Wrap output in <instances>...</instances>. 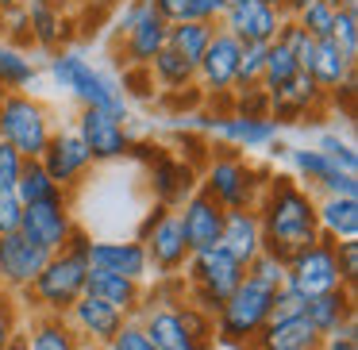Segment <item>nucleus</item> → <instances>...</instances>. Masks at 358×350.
<instances>
[{
    "label": "nucleus",
    "mask_w": 358,
    "mask_h": 350,
    "mask_svg": "<svg viewBox=\"0 0 358 350\" xmlns=\"http://www.w3.org/2000/svg\"><path fill=\"white\" fill-rule=\"evenodd\" d=\"M258 227H262V254L289 262L293 254L308 250L320 242V224H316V196L293 177H270L255 204Z\"/></svg>",
    "instance_id": "nucleus-1"
},
{
    "label": "nucleus",
    "mask_w": 358,
    "mask_h": 350,
    "mask_svg": "<svg viewBox=\"0 0 358 350\" xmlns=\"http://www.w3.org/2000/svg\"><path fill=\"white\" fill-rule=\"evenodd\" d=\"M89 235L73 231L70 242H66V250H58V254L47 258V265L39 270V277L31 281V285L24 289V296L31 300V312L35 316H62L73 308V304L85 296V277H89Z\"/></svg>",
    "instance_id": "nucleus-2"
},
{
    "label": "nucleus",
    "mask_w": 358,
    "mask_h": 350,
    "mask_svg": "<svg viewBox=\"0 0 358 350\" xmlns=\"http://www.w3.org/2000/svg\"><path fill=\"white\" fill-rule=\"evenodd\" d=\"M135 323L155 350H216L212 316L193 304H143Z\"/></svg>",
    "instance_id": "nucleus-3"
},
{
    "label": "nucleus",
    "mask_w": 358,
    "mask_h": 350,
    "mask_svg": "<svg viewBox=\"0 0 358 350\" xmlns=\"http://www.w3.org/2000/svg\"><path fill=\"white\" fill-rule=\"evenodd\" d=\"M273 289L258 285L243 273L239 289L220 304V312L212 316V339L227 350H247L255 342V335L270 323L273 316Z\"/></svg>",
    "instance_id": "nucleus-4"
},
{
    "label": "nucleus",
    "mask_w": 358,
    "mask_h": 350,
    "mask_svg": "<svg viewBox=\"0 0 358 350\" xmlns=\"http://www.w3.org/2000/svg\"><path fill=\"white\" fill-rule=\"evenodd\" d=\"M181 273H185V281H181V300L201 308V312H208V316H216L220 304L239 289V281L247 270H243L227 250L212 247V250L189 254V262Z\"/></svg>",
    "instance_id": "nucleus-5"
},
{
    "label": "nucleus",
    "mask_w": 358,
    "mask_h": 350,
    "mask_svg": "<svg viewBox=\"0 0 358 350\" xmlns=\"http://www.w3.org/2000/svg\"><path fill=\"white\" fill-rule=\"evenodd\" d=\"M50 135H55L50 116L31 93H0V143L4 147H12L27 162H39Z\"/></svg>",
    "instance_id": "nucleus-6"
},
{
    "label": "nucleus",
    "mask_w": 358,
    "mask_h": 350,
    "mask_svg": "<svg viewBox=\"0 0 358 350\" xmlns=\"http://www.w3.org/2000/svg\"><path fill=\"white\" fill-rule=\"evenodd\" d=\"M266 181H270V177L258 173V170H250L235 150H224V154H216L208 162V170L201 173V181H196V189L208 193L224 212H243V208L255 212V204H258V196H262Z\"/></svg>",
    "instance_id": "nucleus-7"
},
{
    "label": "nucleus",
    "mask_w": 358,
    "mask_h": 350,
    "mask_svg": "<svg viewBox=\"0 0 358 350\" xmlns=\"http://www.w3.org/2000/svg\"><path fill=\"white\" fill-rule=\"evenodd\" d=\"M50 73H55L58 85L78 96L81 108H104V112H112V116L127 119V104H124V96H120V85L108 73L96 70V66H89L81 54H73V50H55Z\"/></svg>",
    "instance_id": "nucleus-8"
},
{
    "label": "nucleus",
    "mask_w": 358,
    "mask_h": 350,
    "mask_svg": "<svg viewBox=\"0 0 358 350\" xmlns=\"http://www.w3.org/2000/svg\"><path fill=\"white\" fill-rule=\"evenodd\" d=\"M139 242H143V250H147V262L158 277H178V273L185 270L189 242H185V231H181L178 208H162V204H158L147 216V224H143Z\"/></svg>",
    "instance_id": "nucleus-9"
},
{
    "label": "nucleus",
    "mask_w": 358,
    "mask_h": 350,
    "mask_svg": "<svg viewBox=\"0 0 358 350\" xmlns=\"http://www.w3.org/2000/svg\"><path fill=\"white\" fill-rule=\"evenodd\" d=\"M285 285L296 289V293L308 300V296H324L343 289L339 277V262H335V242L320 235V242H312L308 250L293 254L285 262Z\"/></svg>",
    "instance_id": "nucleus-10"
},
{
    "label": "nucleus",
    "mask_w": 358,
    "mask_h": 350,
    "mask_svg": "<svg viewBox=\"0 0 358 350\" xmlns=\"http://www.w3.org/2000/svg\"><path fill=\"white\" fill-rule=\"evenodd\" d=\"M73 231H78V224H73V216H70V200H66V196L43 200V204H27L24 208L20 235H24L27 242H35V247H43L47 254L66 250V242H70Z\"/></svg>",
    "instance_id": "nucleus-11"
},
{
    "label": "nucleus",
    "mask_w": 358,
    "mask_h": 350,
    "mask_svg": "<svg viewBox=\"0 0 358 350\" xmlns=\"http://www.w3.org/2000/svg\"><path fill=\"white\" fill-rule=\"evenodd\" d=\"M73 131L81 135V143H85L93 162H112V158H124L131 150V135H127L124 119L104 108H81Z\"/></svg>",
    "instance_id": "nucleus-12"
},
{
    "label": "nucleus",
    "mask_w": 358,
    "mask_h": 350,
    "mask_svg": "<svg viewBox=\"0 0 358 350\" xmlns=\"http://www.w3.org/2000/svg\"><path fill=\"white\" fill-rule=\"evenodd\" d=\"M66 323L73 327V335H78L81 347H101L104 350L120 335V327L127 323V316L116 312L112 304H104V300H96V296L85 293L70 312H66Z\"/></svg>",
    "instance_id": "nucleus-13"
},
{
    "label": "nucleus",
    "mask_w": 358,
    "mask_h": 350,
    "mask_svg": "<svg viewBox=\"0 0 358 350\" xmlns=\"http://www.w3.org/2000/svg\"><path fill=\"white\" fill-rule=\"evenodd\" d=\"M47 258H50L47 250L35 247V242H27L20 231L0 235V289H8L12 296L24 293V289L39 277V270L47 265Z\"/></svg>",
    "instance_id": "nucleus-14"
},
{
    "label": "nucleus",
    "mask_w": 358,
    "mask_h": 350,
    "mask_svg": "<svg viewBox=\"0 0 358 350\" xmlns=\"http://www.w3.org/2000/svg\"><path fill=\"white\" fill-rule=\"evenodd\" d=\"M85 262L89 270H104V273H116V277H131V281L150 277V262L139 239H93Z\"/></svg>",
    "instance_id": "nucleus-15"
},
{
    "label": "nucleus",
    "mask_w": 358,
    "mask_h": 350,
    "mask_svg": "<svg viewBox=\"0 0 358 350\" xmlns=\"http://www.w3.org/2000/svg\"><path fill=\"white\" fill-rule=\"evenodd\" d=\"M224 216H227V212L220 208L208 193H201V189H196V193L181 204L178 219H181V231H185L189 254L220 247V235H224Z\"/></svg>",
    "instance_id": "nucleus-16"
},
{
    "label": "nucleus",
    "mask_w": 358,
    "mask_h": 350,
    "mask_svg": "<svg viewBox=\"0 0 358 350\" xmlns=\"http://www.w3.org/2000/svg\"><path fill=\"white\" fill-rule=\"evenodd\" d=\"M39 162H43V170L50 173V181H55L58 189H70V185H78V181L85 177V170L93 166V158H89V150H85V143H81L78 131H55Z\"/></svg>",
    "instance_id": "nucleus-17"
},
{
    "label": "nucleus",
    "mask_w": 358,
    "mask_h": 350,
    "mask_svg": "<svg viewBox=\"0 0 358 350\" xmlns=\"http://www.w3.org/2000/svg\"><path fill=\"white\" fill-rule=\"evenodd\" d=\"M239 50L243 43L231 39L227 31L212 35L208 50L201 54V62H196V78H201V85L208 89V93H227V89L235 85V66H239Z\"/></svg>",
    "instance_id": "nucleus-18"
},
{
    "label": "nucleus",
    "mask_w": 358,
    "mask_h": 350,
    "mask_svg": "<svg viewBox=\"0 0 358 350\" xmlns=\"http://www.w3.org/2000/svg\"><path fill=\"white\" fill-rule=\"evenodd\" d=\"M320 335L304 316H270V323L255 335L247 350H316Z\"/></svg>",
    "instance_id": "nucleus-19"
},
{
    "label": "nucleus",
    "mask_w": 358,
    "mask_h": 350,
    "mask_svg": "<svg viewBox=\"0 0 358 350\" xmlns=\"http://www.w3.org/2000/svg\"><path fill=\"white\" fill-rule=\"evenodd\" d=\"M85 293L96 296V300L112 304L116 312H124L127 319L139 316L143 300H147V293H143V281H131V277H116V273H104V270H89L85 277Z\"/></svg>",
    "instance_id": "nucleus-20"
},
{
    "label": "nucleus",
    "mask_w": 358,
    "mask_h": 350,
    "mask_svg": "<svg viewBox=\"0 0 358 350\" xmlns=\"http://www.w3.org/2000/svg\"><path fill=\"white\" fill-rule=\"evenodd\" d=\"M220 250L235 258V262L247 270L258 254H262V227H258V216L250 208L243 212H227L224 216V235H220Z\"/></svg>",
    "instance_id": "nucleus-21"
},
{
    "label": "nucleus",
    "mask_w": 358,
    "mask_h": 350,
    "mask_svg": "<svg viewBox=\"0 0 358 350\" xmlns=\"http://www.w3.org/2000/svg\"><path fill=\"white\" fill-rule=\"evenodd\" d=\"M320 96H324V89L312 81V73H301L296 70L293 78L285 81V85L278 89V93H270V112H273V124H293V119L308 116V108H316Z\"/></svg>",
    "instance_id": "nucleus-22"
},
{
    "label": "nucleus",
    "mask_w": 358,
    "mask_h": 350,
    "mask_svg": "<svg viewBox=\"0 0 358 350\" xmlns=\"http://www.w3.org/2000/svg\"><path fill=\"white\" fill-rule=\"evenodd\" d=\"M150 185H155L162 208H181L189 196L196 193V173L189 162H178L170 154L155 158V170H150Z\"/></svg>",
    "instance_id": "nucleus-23"
},
{
    "label": "nucleus",
    "mask_w": 358,
    "mask_h": 350,
    "mask_svg": "<svg viewBox=\"0 0 358 350\" xmlns=\"http://www.w3.org/2000/svg\"><path fill=\"white\" fill-rule=\"evenodd\" d=\"M355 300L358 296L350 289H335V293H324V296H308L301 308V316L312 323V331L324 339V335L339 331L343 323H355Z\"/></svg>",
    "instance_id": "nucleus-24"
},
{
    "label": "nucleus",
    "mask_w": 358,
    "mask_h": 350,
    "mask_svg": "<svg viewBox=\"0 0 358 350\" xmlns=\"http://www.w3.org/2000/svg\"><path fill=\"white\" fill-rule=\"evenodd\" d=\"M316 224H320V235L331 242L358 239V196H320Z\"/></svg>",
    "instance_id": "nucleus-25"
},
{
    "label": "nucleus",
    "mask_w": 358,
    "mask_h": 350,
    "mask_svg": "<svg viewBox=\"0 0 358 350\" xmlns=\"http://www.w3.org/2000/svg\"><path fill=\"white\" fill-rule=\"evenodd\" d=\"M166 35H170V24H162L155 12H147V16H143L131 31L120 35V39H124L127 66H150V58L166 47Z\"/></svg>",
    "instance_id": "nucleus-26"
},
{
    "label": "nucleus",
    "mask_w": 358,
    "mask_h": 350,
    "mask_svg": "<svg viewBox=\"0 0 358 350\" xmlns=\"http://www.w3.org/2000/svg\"><path fill=\"white\" fill-rule=\"evenodd\" d=\"M24 350H78V335L62 316H31V323L20 327Z\"/></svg>",
    "instance_id": "nucleus-27"
},
{
    "label": "nucleus",
    "mask_w": 358,
    "mask_h": 350,
    "mask_svg": "<svg viewBox=\"0 0 358 350\" xmlns=\"http://www.w3.org/2000/svg\"><path fill=\"white\" fill-rule=\"evenodd\" d=\"M312 81H316L324 93H327V89H347V85H355V58L343 54L335 39H324V43L316 47Z\"/></svg>",
    "instance_id": "nucleus-28"
},
{
    "label": "nucleus",
    "mask_w": 358,
    "mask_h": 350,
    "mask_svg": "<svg viewBox=\"0 0 358 350\" xmlns=\"http://www.w3.org/2000/svg\"><path fill=\"white\" fill-rule=\"evenodd\" d=\"M24 20H27V39L39 43L43 50H58L66 39V16L62 8H47V4H24Z\"/></svg>",
    "instance_id": "nucleus-29"
},
{
    "label": "nucleus",
    "mask_w": 358,
    "mask_h": 350,
    "mask_svg": "<svg viewBox=\"0 0 358 350\" xmlns=\"http://www.w3.org/2000/svg\"><path fill=\"white\" fill-rule=\"evenodd\" d=\"M220 135H224L227 143H235V147H266V143H273V135H278V124H273L270 116H227L224 124H220Z\"/></svg>",
    "instance_id": "nucleus-30"
},
{
    "label": "nucleus",
    "mask_w": 358,
    "mask_h": 350,
    "mask_svg": "<svg viewBox=\"0 0 358 350\" xmlns=\"http://www.w3.org/2000/svg\"><path fill=\"white\" fill-rule=\"evenodd\" d=\"M39 70L35 62L12 43H0V93H24L35 85Z\"/></svg>",
    "instance_id": "nucleus-31"
},
{
    "label": "nucleus",
    "mask_w": 358,
    "mask_h": 350,
    "mask_svg": "<svg viewBox=\"0 0 358 350\" xmlns=\"http://www.w3.org/2000/svg\"><path fill=\"white\" fill-rule=\"evenodd\" d=\"M212 35H216V27L212 24H196V20H181V24L170 27V35H166V47L178 50L181 58H185L189 66L201 62V54L208 50Z\"/></svg>",
    "instance_id": "nucleus-32"
},
{
    "label": "nucleus",
    "mask_w": 358,
    "mask_h": 350,
    "mask_svg": "<svg viewBox=\"0 0 358 350\" xmlns=\"http://www.w3.org/2000/svg\"><path fill=\"white\" fill-rule=\"evenodd\" d=\"M16 196L20 204H43V200H58L66 196V189H58L50 181V173L43 170V162H24V173H20V185H16Z\"/></svg>",
    "instance_id": "nucleus-33"
},
{
    "label": "nucleus",
    "mask_w": 358,
    "mask_h": 350,
    "mask_svg": "<svg viewBox=\"0 0 358 350\" xmlns=\"http://www.w3.org/2000/svg\"><path fill=\"white\" fill-rule=\"evenodd\" d=\"M147 70H150V78H155L162 89H185L189 81L196 78V66H189L185 58H181L178 50H170V47L158 50V54L150 58Z\"/></svg>",
    "instance_id": "nucleus-34"
},
{
    "label": "nucleus",
    "mask_w": 358,
    "mask_h": 350,
    "mask_svg": "<svg viewBox=\"0 0 358 350\" xmlns=\"http://www.w3.org/2000/svg\"><path fill=\"white\" fill-rule=\"evenodd\" d=\"M281 20H285V16H281V8L255 0V4H250V16H247V31H243L239 43H262V47H270V43L278 39Z\"/></svg>",
    "instance_id": "nucleus-35"
},
{
    "label": "nucleus",
    "mask_w": 358,
    "mask_h": 350,
    "mask_svg": "<svg viewBox=\"0 0 358 350\" xmlns=\"http://www.w3.org/2000/svg\"><path fill=\"white\" fill-rule=\"evenodd\" d=\"M296 73V62H293V50L289 47H281V43H270L266 47V70H262V93L270 96V93H278L281 85H285L289 78Z\"/></svg>",
    "instance_id": "nucleus-36"
},
{
    "label": "nucleus",
    "mask_w": 358,
    "mask_h": 350,
    "mask_svg": "<svg viewBox=\"0 0 358 350\" xmlns=\"http://www.w3.org/2000/svg\"><path fill=\"white\" fill-rule=\"evenodd\" d=\"M289 158H293L296 173H301V177L308 181V189H320V185H324V181H327V177H331V173H335V166L327 162V158L320 154L316 147H312V150H308V147H304V150H293V154H289Z\"/></svg>",
    "instance_id": "nucleus-37"
},
{
    "label": "nucleus",
    "mask_w": 358,
    "mask_h": 350,
    "mask_svg": "<svg viewBox=\"0 0 358 350\" xmlns=\"http://www.w3.org/2000/svg\"><path fill=\"white\" fill-rule=\"evenodd\" d=\"M331 39L339 43V50L347 58H358V8L355 4H339V8H335Z\"/></svg>",
    "instance_id": "nucleus-38"
},
{
    "label": "nucleus",
    "mask_w": 358,
    "mask_h": 350,
    "mask_svg": "<svg viewBox=\"0 0 358 350\" xmlns=\"http://www.w3.org/2000/svg\"><path fill=\"white\" fill-rule=\"evenodd\" d=\"M296 24L304 27V31L312 35L316 43L331 39V27H335V8H327V4H320V0H312L308 8L301 12V16H293Z\"/></svg>",
    "instance_id": "nucleus-39"
},
{
    "label": "nucleus",
    "mask_w": 358,
    "mask_h": 350,
    "mask_svg": "<svg viewBox=\"0 0 358 350\" xmlns=\"http://www.w3.org/2000/svg\"><path fill=\"white\" fill-rule=\"evenodd\" d=\"M316 150L335 166V170H343V173H355V170H358V154H355V147H350L347 139H339V135H320Z\"/></svg>",
    "instance_id": "nucleus-40"
},
{
    "label": "nucleus",
    "mask_w": 358,
    "mask_h": 350,
    "mask_svg": "<svg viewBox=\"0 0 358 350\" xmlns=\"http://www.w3.org/2000/svg\"><path fill=\"white\" fill-rule=\"evenodd\" d=\"M247 277L278 293V289H285V262H278V258H270V254H258L255 262L247 265Z\"/></svg>",
    "instance_id": "nucleus-41"
},
{
    "label": "nucleus",
    "mask_w": 358,
    "mask_h": 350,
    "mask_svg": "<svg viewBox=\"0 0 358 350\" xmlns=\"http://www.w3.org/2000/svg\"><path fill=\"white\" fill-rule=\"evenodd\" d=\"M335 262H339L343 289H350V293H355V285H358V239L335 242Z\"/></svg>",
    "instance_id": "nucleus-42"
},
{
    "label": "nucleus",
    "mask_w": 358,
    "mask_h": 350,
    "mask_svg": "<svg viewBox=\"0 0 358 350\" xmlns=\"http://www.w3.org/2000/svg\"><path fill=\"white\" fill-rule=\"evenodd\" d=\"M16 335H20V308H16V296H12L8 289H0V350L8 347Z\"/></svg>",
    "instance_id": "nucleus-43"
},
{
    "label": "nucleus",
    "mask_w": 358,
    "mask_h": 350,
    "mask_svg": "<svg viewBox=\"0 0 358 350\" xmlns=\"http://www.w3.org/2000/svg\"><path fill=\"white\" fill-rule=\"evenodd\" d=\"M24 162H27V158H20L12 147L0 143V193H16L20 173H24Z\"/></svg>",
    "instance_id": "nucleus-44"
},
{
    "label": "nucleus",
    "mask_w": 358,
    "mask_h": 350,
    "mask_svg": "<svg viewBox=\"0 0 358 350\" xmlns=\"http://www.w3.org/2000/svg\"><path fill=\"white\" fill-rule=\"evenodd\" d=\"M104 350H155V347H150V339L143 335V327L135 323V319H127V323L120 327V335Z\"/></svg>",
    "instance_id": "nucleus-45"
},
{
    "label": "nucleus",
    "mask_w": 358,
    "mask_h": 350,
    "mask_svg": "<svg viewBox=\"0 0 358 350\" xmlns=\"http://www.w3.org/2000/svg\"><path fill=\"white\" fill-rule=\"evenodd\" d=\"M20 224H24V204H20V196L0 193V235L20 231Z\"/></svg>",
    "instance_id": "nucleus-46"
},
{
    "label": "nucleus",
    "mask_w": 358,
    "mask_h": 350,
    "mask_svg": "<svg viewBox=\"0 0 358 350\" xmlns=\"http://www.w3.org/2000/svg\"><path fill=\"white\" fill-rule=\"evenodd\" d=\"M227 12V0H189V20L196 24H220V16Z\"/></svg>",
    "instance_id": "nucleus-47"
},
{
    "label": "nucleus",
    "mask_w": 358,
    "mask_h": 350,
    "mask_svg": "<svg viewBox=\"0 0 358 350\" xmlns=\"http://www.w3.org/2000/svg\"><path fill=\"white\" fill-rule=\"evenodd\" d=\"M316 350H358V327L355 323H343L339 331L324 335Z\"/></svg>",
    "instance_id": "nucleus-48"
},
{
    "label": "nucleus",
    "mask_w": 358,
    "mask_h": 350,
    "mask_svg": "<svg viewBox=\"0 0 358 350\" xmlns=\"http://www.w3.org/2000/svg\"><path fill=\"white\" fill-rule=\"evenodd\" d=\"M155 4V16L162 20V24H181V20H189V0H150Z\"/></svg>",
    "instance_id": "nucleus-49"
},
{
    "label": "nucleus",
    "mask_w": 358,
    "mask_h": 350,
    "mask_svg": "<svg viewBox=\"0 0 358 350\" xmlns=\"http://www.w3.org/2000/svg\"><path fill=\"white\" fill-rule=\"evenodd\" d=\"M308 4H312V0H285V4H281V16L293 20V16H301V12L308 8Z\"/></svg>",
    "instance_id": "nucleus-50"
},
{
    "label": "nucleus",
    "mask_w": 358,
    "mask_h": 350,
    "mask_svg": "<svg viewBox=\"0 0 358 350\" xmlns=\"http://www.w3.org/2000/svg\"><path fill=\"white\" fill-rule=\"evenodd\" d=\"M12 8H24V0H0V16H4V12H12Z\"/></svg>",
    "instance_id": "nucleus-51"
},
{
    "label": "nucleus",
    "mask_w": 358,
    "mask_h": 350,
    "mask_svg": "<svg viewBox=\"0 0 358 350\" xmlns=\"http://www.w3.org/2000/svg\"><path fill=\"white\" fill-rule=\"evenodd\" d=\"M96 8H120V4H124V0H93Z\"/></svg>",
    "instance_id": "nucleus-52"
},
{
    "label": "nucleus",
    "mask_w": 358,
    "mask_h": 350,
    "mask_svg": "<svg viewBox=\"0 0 358 350\" xmlns=\"http://www.w3.org/2000/svg\"><path fill=\"white\" fill-rule=\"evenodd\" d=\"M24 4H47V8H58V4H66V0H24Z\"/></svg>",
    "instance_id": "nucleus-53"
},
{
    "label": "nucleus",
    "mask_w": 358,
    "mask_h": 350,
    "mask_svg": "<svg viewBox=\"0 0 358 350\" xmlns=\"http://www.w3.org/2000/svg\"><path fill=\"white\" fill-rule=\"evenodd\" d=\"M4 350H24V335H16V339H12V342H8V347H4Z\"/></svg>",
    "instance_id": "nucleus-54"
},
{
    "label": "nucleus",
    "mask_w": 358,
    "mask_h": 350,
    "mask_svg": "<svg viewBox=\"0 0 358 350\" xmlns=\"http://www.w3.org/2000/svg\"><path fill=\"white\" fill-rule=\"evenodd\" d=\"M320 4H327V8H339V0H320Z\"/></svg>",
    "instance_id": "nucleus-55"
},
{
    "label": "nucleus",
    "mask_w": 358,
    "mask_h": 350,
    "mask_svg": "<svg viewBox=\"0 0 358 350\" xmlns=\"http://www.w3.org/2000/svg\"><path fill=\"white\" fill-rule=\"evenodd\" d=\"M262 4H273V8H281V4H285V0H262Z\"/></svg>",
    "instance_id": "nucleus-56"
},
{
    "label": "nucleus",
    "mask_w": 358,
    "mask_h": 350,
    "mask_svg": "<svg viewBox=\"0 0 358 350\" xmlns=\"http://www.w3.org/2000/svg\"><path fill=\"white\" fill-rule=\"evenodd\" d=\"M227 4H250V0H227Z\"/></svg>",
    "instance_id": "nucleus-57"
},
{
    "label": "nucleus",
    "mask_w": 358,
    "mask_h": 350,
    "mask_svg": "<svg viewBox=\"0 0 358 350\" xmlns=\"http://www.w3.org/2000/svg\"><path fill=\"white\" fill-rule=\"evenodd\" d=\"M78 350H101V347H78Z\"/></svg>",
    "instance_id": "nucleus-58"
},
{
    "label": "nucleus",
    "mask_w": 358,
    "mask_h": 350,
    "mask_svg": "<svg viewBox=\"0 0 358 350\" xmlns=\"http://www.w3.org/2000/svg\"><path fill=\"white\" fill-rule=\"evenodd\" d=\"M339 4H358V0H339Z\"/></svg>",
    "instance_id": "nucleus-59"
}]
</instances>
